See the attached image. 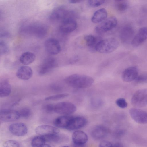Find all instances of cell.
<instances>
[{
  "mask_svg": "<svg viewBox=\"0 0 147 147\" xmlns=\"http://www.w3.org/2000/svg\"><path fill=\"white\" fill-rule=\"evenodd\" d=\"M65 81L72 87L84 89L90 87L94 83V80L92 78L87 75L74 74L66 77Z\"/></svg>",
  "mask_w": 147,
  "mask_h": 147,
  "instance_id": "6da1fadb",
  "label": "cell"
},
{
  "mask_svg": "<svg viewBox=\"0 0 147 147\" xmlns=\"http://www.w3.org/2000/svg\"><path fill=\"white\" fill-rule=\"evenodd\" d=\"M119 45V42L116 39L113 38H108L98 42L94 49L99 53L107 54L115 51Z\"/></svg>",
  "mask_w": 147,
  "mask_h": 147,
  "instance_id": "7a4b0ae2",
  "label": "cell"
},
{
  "mask_svg": "<svg viewBox=\"0 0 147 147\" xmlns=\"http://www.w3.org/2000/svg\"><path fill=\"white\" fill-rule=\"evenodd\" d=\"M117 24L116 18L111 16L99 23L95 27V30L98 34H102L111 30L117 26Z\"/></svg>",
  "mask_w": 147,
  "mask_h": 147,
  "instance_id": "3957f363",
  "label": "cell"
},
{
  "mask_svg": "<svg viewBox=\"0 0 147 147\" xmlns=\"http://www.w3.org/2000/svg\"><path fill=\"white\" fill-rule=\"evenodd\" d=\"M131 102L134 106L141 107L147 105V89H142L136 91L131 98Z\"/></svg>",
  "mask_w": 147,
  "mask_h": 147,
  "instance_id": "277c9868",
  "label": "cell"
},
{
  "mask_svg": "<svg viewBox=\"0 0 147 147\" xmlns=\"http://www.w3.org/2000/svg\"><path fill=\"white\" fill-rule=\"evenodd\" d=\"M24 29L40 37L45 36L47 31V28L45 24L35 22L24 27Z\"/></svg>",
  "mask_w": 147,
  "mask_h": 147,
  "instance_id": "5b68a950",
  "label": "cell"
},
{
  "mask_svg": "<svg viewBox=\"0 0 147 147\" xmlns=\"http://www.w3.org/2000/svg\"><path fill=\"white\" fill-rule=\"evenodd\" d=\"M76 107L74 104L63 102L54 104V112L63 115H69L75 112Z\"/></svg>",
  "mask_w": 147,
  "mask_h": 147,
  "instance_id": "8992f818",
  "label": "cell"
},
{
  "mask_svg": "<svg viewBox=\"0 0 147 147\" xmlns=\"http://www.w3.org/2000/svg\"><path fill=\"white\" fill-rule=\"evenodd\" d=\"M129 114L133 119L136 122L141 124L147 123V112L136 108L130 109Z\"/></svg>",
  "mask_w": 147,
  "mask_h": 147,
  "instance_id": "52a82bcc",
  "label": "cell"
},
{
  "mask_svg": "<svg viewBox=\"0 0 147 147\" xmlns=\"http://www.w3.org/2000/svg\"><path fill=\"white\" fill-rule=\"evenodd\" d=\"M44 46L46 51L51 55L58 54L61 50L59 42L54 38H50L47 40L45 42Z\"/></svg>",
  "mask_w": 147,
  "mask_h": 147,
  "instance_id": "ba28073f",
  "label": "cell"
},
{
  "mask_svg": "<svg viewBox=\"0 0 147 147\" xmlns=\"http://www.w3.org/2000/svg\"><path fill=\"white\" fill-rule=\"evenodd\" d=\"M77 24L72 18H66L61 21L59 26L60 30L64 33H69L74 31L76 28Z\"/></svg>",
  "mask_w": 147,
  "mask_h": 147,
  "instance_id": "9c48e42d",
  "label": "cell"
},
{
  "mask_svg": "<svg viewBox=\"0 0 147 147\" xmlns=\"http://www.w3.org/2000/svg\"><path fill=\"white\" fill-rule=\"evenodd\" d=\"M20 117L18 111L8 109H4L0 111V118L3 121H13L18 120Z\"/></svg>",
  "mask_w": 147,
  "mask_h": 147,
  "instance_id": "30bf717a",
  "label": "cell"
},
{
  "mask_svg": "<svg viewBox=\"0 0 147 147\" xmlns=\"http://www.w3.org/2000/svg\"><path fill=\"white\" fill-rule=\"evenodd\" d=\"M37 134L46 136L59 133V131L56 127L47 125H42L37 126L35 129Z\"/></svg>",
  "mask_w": 147,
  "mask_h": 147,
  "instance_id": "8fae6325",
  "label": "cell"
},
{
  "mask_svg": "<svg viewBox=\"0 0 147 147\" xmlns=\"http://www.w3.org/2000/svg\"><path fill=\"white\" fill-rule=\"evenodd\" d=\"M87 122V119L83 116H73L66 129L70 131L77 130L84 126Z\"/></svg>",
  "mask_w": 147,
  "mask_h": 147,
  "instance_id": "7c38bea8",
  "label": "cell"
},
{
  "mask_svg": "<svg viewBox=\"0 0 147 147\" xmlns=\"http://www.w3.org/2000/svg\"><path fill=\"white\" fill-rule=\"evenodd\" d=\"M9 130L13 135L17 136H22L26 135L28 131L26 125L22 123H16L10 125Z\"/></svg>",
  "mask_w": 147,
  "mask_h": 147,
  "instance_id": "4fadbf2b",
  "label": "cell"
},
{
  "mask_svg": "<svg viewBox=\"0 0 147 147\" xmlns=\"http://www.w3.org/2000/svg\"><path fill=\"white\" fill-rule=\"evenodd\" d=\"M139 70L136 66H132L126 68L123 72L122 78L126 82H130L135 80L138 76Z\"/></svg>",
  "mask_w": 147,
  "mask_h": 147,
  "instance_id": "5bb4252c",
  "label": "cell"
},
{
  "mask_svg": "<svg viewBox=\"0 0 147 147\" xmlns=\"http://www.w3.org/2000/svg\"><path fill=\"white\" fill-rule=\"evenodd\" d=\"M147 39V26L140 28L133 38L131 44L134 47L139 46Z\"/></svg>",
  "mask_w": 147,
  "mask_h": 147,
  "instance_id": "9a60e30c",
  "label": "cell"
},
{
  "mask_svg": "<svg viewBox=\"0 0 147 147\" xmlns=\"http://www.w3.org/2000/svg\"><path fill=\"white\" fill-rule=\"evenodd\" d=\"M56 65V61L54 58H47L44 60L40 66L38 73L41 75L46 74L50 71Z\"/></svg>",
  "mask_w": 147,
  "mask_h": 147,
  "instance_id": "2e32d148",
  "label": "cell"
},
{
  "mask_svg": "<svg viewBox=\"0 0 147 147\" xmlns=\"http://www.w3.org/2000/svg\"><path fill=\"white\" fill-rule=\"evenodd\" d=\"M68 12L63 6L56 7L52 10L49 16V20L52 22L61 21L66 16Z\"/></svg>",
  "mask_w": 147,
  "mask_h": 147,
  "instance_id": "e0dca14e",
  "label": "cell"
},
{
  "mask_svg": "<svg viewBox=\"0 0 147 147\" xmlns=\"http://www.w3.org/2000/svg\"><path fill=\"white\" fill-rule=\"evenodd\" d=\"M72 138L74 145L77 146H82L88 141V137L84 132L80 130L74 132L72 135Z\"/></svg>",
  "mask_w": 147,
  "mask_h": 147,
  "instance_id": "ac0fdd59",
  "label": "cell"
},
{
  "mask_svg": "<svg viewBox=\"0 0 147 147\" xmlns=\"http://www.w3.org/2000/svg\"><path fill=\"white\" fill-rule=\"evenodd\" d=\"M33 75V71L30 67L24 65L20 67L16 72V76L19 79L27 80L30 78Z\"/></svg>",
  "mask_w": 147,
  "mask_h": 147,
  "instance_id": "d6986e66",
  "label": "cell"
},
{
  "mask_svg": "<svg viewBox=\"0 0 147 147\" xmlns=\"http://www.w3.org/2000/svg\"><path fill=\"white\" fill-rule=\"evenodd\" d=\"M108 133V129L105 127L101 125L95 127L91 131L92 137L96 140H99L105 138Z\"/></svg>",
  "mask_w": 147,
  "mask_h": 147,
  "instance_id": "ffe728a7",
  "label": "cell"
},
{
  "mask_svg": "<svg viewBox=\"0 0 147 147\" xmlns=\"http://www.w3.org/2000/svg\"><path fill=\"white\" fill-rule=\"evenodd\" d=\"M72 117L68 115L59 116L55 119L54 125L57 127L66 129Z\"/></svg>",
  "mask_w": 147,
  "mask_h": 147,
  "instance_id": "44dd1931",
  "label": "cell"
},
{
  "mask_svg": "<svg viewBox=\"0 0 147 147\" xmlns=\"http://www.w3.org/2000/svg\"><path fill=\"white\" fill-rule=\"evenodd\" d=\"M107 14L106 9L100 8L96 11L91 18V21L94 23H99L107 18Z\"/></svg>",
  "mask_w": 147,
  "mask_h": 147,
  "instance_id": "7402d4cb",
  "label": "cell"
},
{
  "mask_svg": "<svg viewBox=\"0 0 147 147\" xmlns=\"http://www.w3.org/2000/svg\"><path fill=\"white\" fill-rule=\"evenodd\" d=\"M11 86L6 79L2 80L0 83V97L4 98L8 96L11 92Z\"/></svg>",
  "mask_w": 147,
  "mask_h": 147,
  "instance_id": "603a6c76",
  "label": "cell"
},
{
  "mask_svg": "<svg viewBox=\"0 0 147 147\" xmlns=\"http://www.w3.org/2000/svg\"><path fill=\"white\" fill-rule=\"evenodd\" d=\"M43 137L45 138L46 142L55 143L62 142L68 140V138L66 136L60 134L59 133L48 136Z\"/></svg>",
  "mask_w": 147,
  "mask_h": 147,
  "instance_id": "cb8c5ba5",
  "label": "cell"
},
{
  "mask_svg": "<svg viewBox=\"0 0 147 147\" xmlns=\"http://www.w3.org/2000/svg\"><path fill=\"white\" fill-rule=\"evenodd\" d=\"M35 59L36 56L34 53L26 52L21 55L20 58V61L22 64L27 65L32 63Z\"/></svg>",
  "mask_w": 147,
  "mask_h": 147,
  "instance_id": "d4e9b609",
  "label": "cell"
},
{
  "mask_svg": "<svg viewBox=\"0 0 147 147\" xmlns=\"http://www.w3.org/2000/svg\"><path fill=\"white\" fill-rule=\"evenodd\" d=\"M46 142L45 138L43 136H36L32 139L31 144L32 147H42Z\"/></svg>",
  "mask_w": 147,
  "mask_h": 147,
  "instance_id": "484cf974",
  "label": "cell"
},
{
  "mask_svg": "<svg viewBox=\"0 0 147 147\" xmlns=\"http://www.w3.org/2000/svg\"><path fill=\"white\" fill-rule=\"evenodd\" d=\"M84 40L86 45L90 47L94 46V48L97 42L96 38L92 35H88L84 36Z\"/></svg>",
  "mask_w": 147,
  "mask_h": 147,
  "instance_id": "4316f807",
  "label": "cell"
},
{
  "mask_svg": "<svg viewBox=\"0 0 147 147\" xmlns=\"http://www.w3.org/2000/svg\"><path fill=\"white\" fill-rule=\"evenodd\" d=\"M69 94L67 93L59 94L48 96L45 98L46 101L54 100H60L67 97Z\"/></svg>",
  "mask_w": 147,
  "mask_h": 147,
  "instance_id": "83f0119b",
  "label": "cell"
},
{
  "mask_svg": "<svg viewBox=\"0 0 147 147\" xmlns=\"http://www.w3.org/2000/svg\"><path fill=\"white\" fill-rule=\"evenodd\" d=\"M18 111L20 117L25 119L29 117L31 114V110L28 108H23Z\"/></svg>",
  "mask_w": 147,
  "mask_h": 147,
  "instance_id": "f1b7e54d",
  "label": "cell"
},
{
  "mask_svg": "<svg viewBox=\"0 0 147 147\" xmlns=\"http://www.w3.org/2000/svg\"><path fill=\"white\" fill-rule=\"evenodd\" d=\"M105 0H88V4L91 7H96L102 5Z\"/></svg>",
  "mask_w": 147,
  "mask_h": 147,
  "instance_id": "f546056e",
  "label": "cell"
},
{
  "mask_svg": "<svg viewBox=\"0 0 147 147\" xmlns=\"http://www.w3.org/2000/svg\"><path fill=\"white\" fill-rule=\"evenodd\" d=\"M4 147H18L20 146L19 143L13 140H9L5 141L3 144Z\"/></svg>",
  "mask_w": 147,
  "mask_h": 147,
  "instance_id": "4dcf8cb0",
  "label": "cell"
},
{
  "mask_svg": "<svg viewBox=\"0 0 147 147\" xmlns=\"http://www.w3.org/2000/svg\"><path fill=\"white\" fill-rule=\"evenodd\" d=\"M91 105L94 108H98L101 107L103 104L102 100L98 98H94L91 101Z\"/></svg>",
  "mask_w": 147,
  "mask_h": 147,
  "instance_id": "1f68e13d",
  "label": "cell"
},
{
  "mask_svg": "<svg viewBox=\"0 0 147 147\" xmlns=\"http://www.w3.org/2000/svg\"><path fill=\"white\" fill-rule=\"evenodd\" d=\"M131 33V30L129 31H128V29L127 31H126V30L125 31H123L121 35V39L124 41L129 40L132 37V33Z\"/></svg>",
  "mask_w": 147,
  "mask_h": 147,
  "instance_id": "d6a6232c",
  "label": "cell"
},
{
  "mask_svg": "<svg viewBox=\"0 0 147 147\" xmlns=\"http://www.w3.org/2000/svg\"><path fill=\"white\" fill-rule=\"evenodd\" d=\"M9 48L6 43L3 41L0 42V54L3 55L7 53L9 51Z\"/></svg>",
  "mask_w": 147,
  "mask_h": 147,
  "instance_id": "836d02e7",
  "label": "cell"
},
{
  "mask_svg": "<svg viewBox=\"0 0 147 147\" xmlns=\"http://www.w3.org/2000/svg\"><path fill=\"white\" fill-rule=\"evenodd\" d=\"M116 105L119 107L122 108H126L127 106V103L125 100L123 98H120L116 101Z\"/></svg>",
  "mask_w": 147,
  "mask_h": 147,
  "instance_id": "e575fe53",
  "label": "cell"
},
{
  "mask_svg": "<svg viewBox=\"0 0 147 147\" xmlns=\"http://www.w3.org/2000/svg\"><path fill=\"white\" fill-rule=\"evenodd\" d=\"M54 104H48L46 105L44 108L45 111L48 113H51L54 112Z\"/></svg>",
  "mask_w": 147,
  "mask_h": 147,
  "instance_id": "d590c367",
  "label": "cell"
},
{
  "mask_svg": "<svg viewBox=\"0 0 147 147\" xmlns=\"http://www.w3.org/2000/svg\"><path fill=\"white\" fill-rule=\"evenodd\" d=\"M113 144L110 142L103 141L100 142L99 146L100 147H109L113 146Z\"/></svg>",
  "mask_w": 147,
  "mask_h": 147,
  "instance_id": "8d00e7d4",
  "label": "cell"
},
{
  "mask_svg": "<svg viewBox=\"0 0 147 147\" xmlns=\"http://www.w3.org/2000/svg\"><path fill=\"white\" fill-rule=\"evenodd\" d=\"M127 5L125 3H122L118 4L117 8L118 10L120 11H124L127 9Z\"/></svg>",
  "mask_w": 147,
  "mask_h": 147,
  "instance_id": "74e56055",
  "label": "cell"
},
{
  "mask_svg": "<svg viewBox=\"0 0 147 147\" xmlns=\"http://www.w3.org/2000/svg\"><path fill=\"white\" fill-rule=\"evenodd\" d=\"M79 58L77 56H75L72 57L70 60V63L73 64L76 62L78 61Z\"/></svg>",
  "mask_w": 147,
  "mask_h": 147,
  "instance_id": "f35d334b",
  "label": "cell"
},
{
  "mask_svg": "<svg viewBox=\"0 0 147 147\" xmlns=\"http://www.w3.org/2000/svg\"><path fill=\"white\" fill-rule=\"evenodd\" d=\"M84 0H68L69 2L73 4H76L80 3Z\"/></svg>",
  "mask_w": 147,
  "mask_h": 147,
  "instance_id": "ab89813d",
  "label": "cell"
},
{
  "mask_svg": "<svg viewBox=\"0 0 147 147\" xmlns=\"http://www.w3.org/2000/svg\"><path fill=\"white\" fill-rule=\"evenodd\" d=\"M113 146L114 147H123V145L120 143H115L114 144H113Z\"/></svg>",
  "mask_w": 147,
  "mask_h": 147,
  "instance_id": "60d3db41",
  "label": "cell"
},
{
  "mask_svg": "<svg viewBox=\"0 0 147 147\" xmlns=\"http://www.w3.org/2000/svg\"><path fill=\"white\" fill-rule=\"evenodd\" d=\"M51 146H50L49 145L47 144H44L43 146V147H50Z\"/></svg>",
  "mask_w": 147,
  "mask_h": 147,
  "instance_id": "b9f144b4",
  "label": "cell"
},
{
  "mask_svg": "<svg viewBox=\"0 0 147 147\" xmlns=\"http://www.w3.org/2000/svg\"><path fill=\"white\" fill-rule=\"evenodd\" d=\"M115 0L117 1H122L123 0Z\"/></svg>",
  "mask_w": 147,
  "mask_h": 147,
  "instance_id": "7bdbcfd3",
  "label": "cell"
}]
</instances>
